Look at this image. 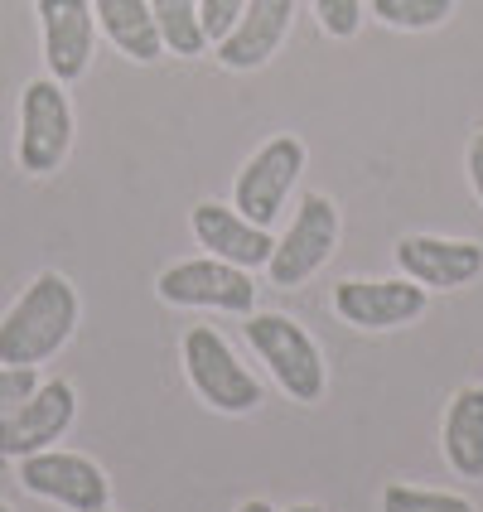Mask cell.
Here are the masks:
<instances>
[{"label":"cell","instance_id":"obj_17","mask_svg":"<svg viewBox=\"0 0 483 512\" xmlns=\"http://www.w3.org/2000/svg\"><path fill=\"white\" fill-rule=\"evenodd\" d=\"M150 15L160 29V44L179 58H194L208 49V34L199 20V0H150Z\"/></svg>","mask_w":483,"mask_h":512},{"label":"cell","instance_id":"obj_13","mask_svg":"<svg viewBox=\"0 0 483 512\" xmlns=\"http://www.w3.org/2000/svg\"><path fill=\"white\" fill-rule=\"evenodd\" d=\"M290 20H295V0H252V5L242 10V20L218 39V63L232 68V73L261 68V63L285 44Z\"/></svg>","mask_w":483,"mask_h":512},{"label":"cell","instance_id":"obj_20","mask_svg":"<svg viewBox=\"0 0 483 512\" xmlns=\"http://www.w3.org/2000/svg\"><path fill=\"white\" fill-rule=\"evenodd\" d=\"M314 15L329 39H353L363 29V0H314Z\"/></svg>","mask_w":483,"mask_h":512},{"label":"cell","instance_id":"obj_18","mask_svg":"<svg viewBox=\"0 0 483 512\" xmlns=\"http://www.w3.org/2000/svg\"><path fill=\"white\" fill-rule=\"evenodd\" d=\"M372 15L392 29H435L455 15V0H372Z\"/></svg>","mask_w":483,"mask_h":512},{"label":"cell","instance_id":"obj_2","mask_svg":"<svg viewBox=\"0 0 483 512\" xmlns=\"http://www.w3.org/2000/svg\"><path fill=\"white\" fill-rule=\"evenodd\" d=\"M247 343L256 348V358L271 368V377L281 382L285 397L295 401H319L324 397V358L319 343L290 319V314H252L247 319Z\"/></svg>","mask_w":483,"mask_h":512},{"label":"cell","instance_id":"obj_5","mask_svg":"<svg viewBox=\"0 0 483 512\" xmlns=\"http://www.w3.org/2000/svg\"><path fill=\"white\" fill-rule=\"evenodd\" d=\"M300 174H305V141H300V136H271V141L242 165V174H237L232 208H237L247 223H256V228H271V223L281 218V208Z\"/></svg>","mask_w":483,"mask_h":512},{"label":"cell","instance_id":"obj_21","mask_svg":"<svg viewBox=\"0 0 483 512\" xmlns=\"http://www.w3.org/2000/svg\"><path fill=\"white\" fill-rule=\"evenodd\" d=\"M247 5H252V0H199V20H203L208 44H218V39L242 20V10H247Z\"/></svg>","mask_w":483,"mask_h":512},{"label":"cell","instance_id":"obj_4","mask_svg":"<svg viewBox=\"0 0 483 512\" xmlns=\"http://www.w3.org/2000/svg\"><path fill=\"white\" fill-rule=\"evenodd\" d=\"M73 150V102L58 78H34L20 92V145L15 160L25 174H54Z\"/></svg>","mask_w":483,"mask_h":512},{"label":"cell","instance_id":"obj_27","mask_svg":"<svg viewBox=\"0 0 483 512\" xmlns=\"http://www.w3.org/2000/svg\"><path fill=\"white\" fill-rule=\"evenodd\" d=\"M102 512H107V508H102Z\"/></svg>","mask_w":483,"mask_h":512},{"label":"cell","instance_id":"obj_14","mask_svg":"<svg viewBox=\"0 0 483 512\" xmlns=\"http://www.w3.org/2000/svg\"><path fill=\"white\" fill-rule=\"evenodd\" d=\"M189 223H194L199 247H208V256L232 261V266H242V271L266 266V261H271V252H276V237H271V228H256V223H247V218H242L237 208H228V203H199Z\"/></svg>","mask_w":483,"mask_h":512},{"label":"cell","instance_id":"obj_8","mask_svg":"<svg viewBox=\"0 0 483 512\" xmlns=\"http://www.w3.org/2000/svg\"><path fill=\"white\" fill-rule=\"evenodd\" d=\"M20 484L34 498H49L68 512H102L112 503V484L107 474L87 455H68V450H39V455L20 459Z\"/></svg>","mask_w":483,"mask_h":512},{"label":"cell","instance_id":"obj_22","mask_svg":"<svg viewBox=\"0 0 483 512\" xmlns=\"http://www.w3.org/2000/svg\"><path fill=\"white\" fill-rule=\"evenodd\" d=\"M34 387H39V372L34 368H5V363H0V416L15 411Z\"/></svg>","mask_w":483,"mask_h":512},{"label":"cell","instance_id":"obj_6","mask_svg":"<svg viewBox=\"0 0 483 512\" xmlns=\"http://www.w3.org/2000/svg\"><path fill=\"white\" fill-rule=\"evenodd\" d=\"M334 247H339V208L324 194H305L300 208H295L290 232L276 242V252L266 261V276L281 290H295V285H305L334 256Z\"/></svg>","mask_w":483,"mask_h":512},{"label":"cell","instance_id":"obj_7","mask_svg":"<svg viewBox=\"0 0 483 512\" xmlns=\"http://www.w3.org/2000/svg\"><path fill=\"white\" fill-rule=\"evenodd\" d=\"M160 300L165 305H189V310H223V314H252L256 310V281L218 256L179 261L160 276Z\"/></svg>","mask_w":483,"mask_h":512},{"label":"cell","instance_id":"obj_12","mask_svg":"<svg viewBox=\"0 0 483 512\" xmlns=\"http://www.w3.org/2000/svg\"><path fill=\"white\" fill-rule=\"evenodd\" d=\"M397 266L401 276H411L426 290H459V285H474L483 276V247L469 237H426V232H411L397 242Z\"/></svg>","mask_w":483,"mask_h":512},{"label":"cell","instance_id":"obj_9","mask_svg":"<svg viewBox=\"0 0 483 512\" xmlns=\"http://www.w3.org/2000/svg\"><path fill=\"white\" fill-rule=\"evenodd\" d=\"M78 416V397L68 382H39L15 411L0 416V459H25L39 450H54L63 430Z\"/></svg>","mask_w":483,"mask_h":512},{"label":"cell","instance_id":"obj_16","mask_svg":"<svg viewBox=\"0 0 483 512\" xmlns=\"http://www.w3.org/2000/svg\"><path fill=\"white\" fill-rule=\"evenodd\" d=\"M92 10H97L102 34H107L126 58L155 63V58L165 54L160 29H155V15H150V0H92Z\"/></svg>","mask_w":483,"mask_h":512},{"label":"cell","instance_id":"obj_25","mask_svg":"<svg viewBox=\"0 0 483 512\" xmlns=\"http://www.w3.org/2000/svg\"><path fill=\"white\" fill-rule=\"evenodd\" d=\"M290 512H324V508H314V503H295Z\"/></svg>","mask_w":483,"mask_h":512},{"label":"cell","instance_id":"obj_1","mask_svg":"<svg viewBox=\"0 0 483 512\" xmlns=\"http://www.w3.org/2000/svg\"><path fill=\"white\" fill-rule=\"evenodd\" d=\"M78 329V290L68 276L44 271L25 285V295L0 319V363L5 368H39L54 358Z\"/></svg>","mask_w":483,"mask_h":512},{"label":"cell","instance_id":"obj_23","mask_svg":"<svg viewBox=\"0 0 483 512\" xmlns=\"http://www.w3.org/2000/svg\"><path fill=\"white\" fill-rule=\"evenodd\" d=\"M469 184H474V194H479V203H483V131H474V141H469Z\"/></svg>","mask_w":483,"mask_h":512},{"label":"cell","instance_id":"obj_26","mask_svg":"<svg viewBox=\"0 0 483 512\" xmlns=\"http://www.w3.org/2000/svg\"><path fill=\"white\" fill-rule=\"evenodd\" d=\"M0 512H10V508H5V503H0Z\"/></svg>","mask_w":483,"mask_h":512},{"label":"cell","instance_id":"obj_11","mask_svg":"<svg viewBox=\"0 0 483 512\" xmlns=\"http://www.w3.org/2000/svg\"><path fill=\"white\" fill-rule=\"evenodd\" d=\"M39 5V29H44V63L49 78L78 83L97 49V10L92 0H34Z\"/></svg>","mask_w":483,"mask_h":512},{"label":"cell","instance_id":"obj_24","mask_svg":"<svg viewBox=\"0 0 483 512\" xmlns=\"http://www.w3.org/2000/svg\"><path fill=\"white\" fill-rule=\"evenodd\" d=\"M237 512H276V508H271L266 498H252V503H242V508H237Z\"/></svg>","mask_w":483,"mask_h":512},{"label":"cell","instance_id":"obj_15","mask_svg":"<svg viewBox=\"0 0 483 512\" xmlns=\"http://www.w3.org/2000/svg\"><path fill=\"white\" fill-rule=\"evenodd\" d=\"M440 450L459 479H483V387H464L450 401Z\"/></svg>","mask_w":483,"mask_h":512},{"label":"cell","instance_id":"obj_10","mask_svg":"<svg viewBox=\"0 0 483 512\" xmlns=\"http://www.w3.org/2000/svg\"><path fill=\"white\" fill-rule=\"evenodd\" d=\"M334 310H339L343 324L353 329H401L411 319L426 314V285H416L411 276L401 281H339L334 285Z\"/></svg>","mask_w":483,"mask_h":512},{"label":"cell","instance_id":"obj_3","mask_svg":"<svg viewBox=\"0 0 483 512\" xmlns=\"http://www.w3.org/2000/svg\"><path fill=\"white\" fill-rule=\"evenodd\" d=\"M184 372H189L194 392L223 416H247L261 406V382L237 363L228 339L208 324H194L184 334Z\"/></svg>","mask_w":483,"mask_h":512},{"label":"cell","instance_id":"obj_19","mask_svg":"<svg viewBox=\"0 0 483 512\" xmlns=\"http://www.w3.org/2000/svg\"><path fill=\"white\" fill-rule=\"evenodd\" d=\"M382 512H479L459 493H435V488H411V484H387L382 493Z\"/></svg>","mask_w":483,"mask_h":512}]
</instances>
